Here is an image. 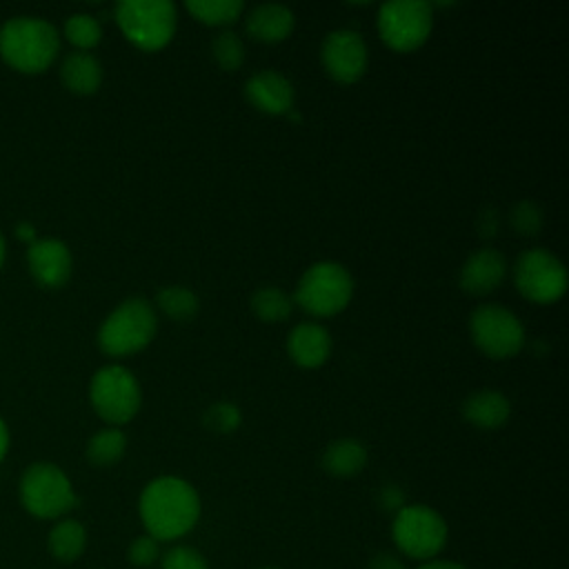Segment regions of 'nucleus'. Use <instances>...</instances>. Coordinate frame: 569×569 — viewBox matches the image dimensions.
Masks as SVG:
<instances>
[{"label":"nucleus","mask_w":569,"mask_h":569,"mask_svg":"<svg viewBox=\"0 0 569 569\" xmlns=\"http://www.w3.org/2000/svg\"><path fill=\"white\" fill-rule=\"evenodd\" d=\"M247 100L267 113H289L293 107V84L273 69H262L244 82Z\"/></svg>","instance_id":"obj_14"},{"label":"nucleus","mask_w":569,"mask_h":569,"mask_svg":"<svg viewBox=\"0 0 569 569\" xmlns=\"http://www.w3.org/2000/svg\"><path fill=\"white\" fill-rule=\"evenodd\" d=\"M378 500H380L382 509L393 511V513L405 507V493H402L400 487H396V485H385V487L380 489V493H378Z\"/></svg>","instance_id":"obj_32"},{"label":"nucleus","mask_w":569,"mask_h":569,"mask_svg":"<svg viewBox=\"0 0 569 569\" xmlns=\"http://www.w3.org/2000/svg\"><path fill=\"white\" fill-rule=\"evenodd\" d=\"M202 420H204V427L211 429V431L231 433V431H236L240 427L242 416H240L238 405L222 400V402H213L211 407H207Z\"/></svg>","instance_id":"obj_28"},{"label":"nucleus","mask_w":569,"mask_h":569,"mask_svg":"<svg viewBox=\"0 0 569 569\" xmlns=\"http://www.w3.org/2000/svg\"><path fill=\"white\" fill-rule=\"evenodd\" d=\"M431 20V4L425 0H389L378 11V31L389 47L409 51L427 40Z\"/></svg>","instance_id":"obj_11"},{"label":"nucleus","mask_w":569,"mask_h":569,"mask_svg":"<svg viewBox=\"0 0 569 569\" xmlns=\"http://www.w3.org/2000/svg\"><path fill=\"white\" fill-rule=\"evenodd\" d=\"M469 331L476 347L489 358H511L525 345L520 318L500 305H480L469 318Z\"/></svg>","instance_id":"obj_9"},{"label":"nucleus","mask_w":569,"mask_h":569,"mask_svg":"<svg viewBox=\"0 0 569 569\" xmlns=\"http://www.w3.org/2000/svg\"><path fill=\"white\" fill-rule=\"evenodd\" d=\"M60 78L73 93H93L102 82V67L89 51H71L60 64Z\"/></svg>","instance_id":"obj_19"},{"label":"nucleus","mask_w":569,"mask_h":569,"mask_svg":"<svg viewBox=\"0 0 569 569\" xmlns=\"http://www.w3.org/2000/svg\"><path fill=\"white\" fill-rule=\"evenodd\" d=\"M2 260H4V240L0 236V267H2Z\"/></svg>","instance_id":"obj_37"},{"label":"nucleus","mask_w":569,"mask_h":569,"mask_svg":"<svg viewBox=\"0 0 569 569\" xmlns=\"http://www.w3.org/2000/svg\"><path fill=\"white\" fill-rule=\"evenodd\" d=\"M367 465V449L356 438H338L327 445L322 453V467L338 478H349L362 471Z\"/></svg>","instance_id":"obj_20"},{"label":"nucleus","mask_w":569,"mask_h":569,"mask_svg":"<svg viewBox=\"0 0 569 569\" xmlns=\"http://www.w3.org/2000/svg\"><path fill=\"white\" fill-rule=\"evenodd\" d=\"M287 351L300 367H320L331 353V336L322 325L300 322L289 331Z\"/></svg>","instance_id":"obj_16"},{"label":"nucleus","mask_w":569,"mask_h":569,"mask_svg":"<svg viewBox=\"0 0 569 569\" xmlns=\"http://www.w3.org/2000/svg\"><path fill=\"white\" fill-rule=\"evenodd\" d=\"M262 569H273V567H262Z\"/></svg>","instance_id":"obj_38"},{"label":"nucleus","mask_w":569,"mask_h":569,"mask_svg":"<svg viewBox=\"0 0 569 569\" xmlns=\"http://www.w3.org/2000/svg\"><path fill=\"white\" fill-rule=\"evenodd\" d=\"M60 36L56 27L42 18L20 16L0 29L2 60L22 73L44 71L58 56Z\"/></svg>","instance_id":"obj_2"},{"label":"nucleus","mask_w":569,"mask_h":569,"mask_svg":"<svg viewBox=\"0 0 569 569\" xmlns=\"http://www.w3.org/2000/svg\"><path fill=\"white\" fill-rule=\"evenodd\" d=\"M140 520L158 542L189 533L200 518L198 491L178 476H158L140 493Z\"/></svg>","instance_id":"obj_1"},{"label":"nucleus","mask_w":569,"mask_h":569,"mask_svg":"<svg viewBox=\"0 0 569 569\" xmlns=\"http://www.w3.org/2000/svg\"><path fill=\"white\" fill-rule=\"evenodd\" d=\"M18 238H27V240H33V227L31 224H18Z\"/></svg>","instance_id":"obj_36"},{"label":"nucleus","mask_w":569,"mask_h":569,"mask_svg":"<svg viewBox=\"0 0 569 569\" xmlns=\"http://www.w3.org/2000/svg\"><path fill=\"white\" fill-rule=\"evenodd\" d=\"M251 309L264 322H280V320H284L291 313L293 300L280 287L264 284V287L253 291Z\"/></svg>","instance_id":"obj_24"},{"label":"nucleus","mask_w":569,"mask_h":569,"mask_svg":"<svg viewBox=\"0 0 569 569\" xmlns=\"http://www.w3.org/2000/svg\"><path fill=\"white\" fill-rule=\"evenodd\" d=\"M296 24L293 11L280 2H262L253 7L247 16V31L262 42L284 40Z\"/></svg>","instance_id":"obj_17"},{"label":"nucleus","mask_w":569,"mask_h":569,"mask_svg":"<svg viewBox=\"0 0 569 569\" xmlns=\"http://www.w3.org/2000/svg\"><path fill=\"white\" fill-rule=\"evenodd\" d=\"M20 498L24 509L38 518H58L76 507L67 473L51 462H36L22 473Z\"/></svg>","instance_id":"obj_8"},{"label":"nucleus","mask_w":569,"mask_h":569,"mask_svg":"<svg viewBox=\"0 0 569 569\" xmlns=\"http://www.w3.org/2000/svg\"><path fill=\"white\" fill-rule=\"evenodd\" d=\"M460 411L471 425L480 429H498L507 422L511 405L507 396L496 389H478L465 398Z\"/></svg>","instance_id":"obj_18"},{"label":"nucleus","mask_w":569,"mask_h":569,"mask_svg":"<svg viewBox=\"0 0 569 569\" xmlns=\"http://www.w3.org/2000/svg\"><path fill=\"white\" fill-rule=\"evenodd\" d=\"M160 558V542L153 536H138L129 545V560L136 567H151Z\"/></svg>","instance_id":"obj_31"},{"label":"nucleus","mask_w":569,"mask_h":569,"mask_svg":"<svg viewBox=\"0 0 569 569\" xmlns=\"http://www.w3.org/2000/svg\"><path fill=\"white\" fill-rule=\"evenodd\" d=\"M158 329V318L149 300H122L100 325L98 345L109 356H129L151 342Z\"/></svg>","instance_id":"obj_3"},{"label":"nucleus","mask_w":569,"mask_h":569,"mask_svg":"<svg viewBox=\"0 0 569 569\" xmlns=\"http://www.w3.org/2000/svg\"><path fill=\"white\" fill-rule=\"evenodd\" d=\"M507 273V260L496 249L473 251L460 269V287L469 293H489L493 291Z\"/></svg>","instance_id":"obj_15"},{"label":"nucleus","mask_w":569,"mask_h":569,"mask_svg":"<svg viewBox=\"0 0 569 569\" xmlns=\"http://www.w3.org/2000/svg\"><path fill=\"white\" fill-rule=\"evenodd\" d=\"M184 7L207 24H229L242 13L244 2L242 0H187Z\"/></svg>","instance_id":"obj_25"},{"label":"nucleus","mask_w":569,"mask_h":569,"mask_svg":"<svg viewBox=\"0 0 569 569\" xmlns=\"http://www.w3.org/2000/svg\"><path fill=\"white\" fill-rule=\"evenodd\" d=\"M513 282L525 298L547 305L565 293L567 269L551 251L536 247L518 256L513 264Z\"/></svg>","instance_id":"obj_10"},{"label":"nucleus","mask_w":569,"mask_h":569,"mask_svg":"<svg viewBox=\"0 0 569 569\" xmlns=\"http://www.w3.org/2000/svg\"><path fill=\"white\" fill-rule=\"evenodd\" d=\"M156 305L176 322H187L191 320L198 309H200V300L198 296L180 284H171V287H162L156 293Z\"/></svg>","instance_id":"obj_23"},{"label":"nucleus","mask_w":569,"mask_h":569,"mask_svg":"<svg viewBox=\"0 0 569 569\" xmlns=\"http://www.w3.org/2000/svg\"><path fill=\"white\" fill-rule=\"evenodd\" d=\"M416 569H467V567H462L460 562H453V560H438V558H433V560L422 562Z\"/></svg>","instance_id":"obj_34"},{"label":"nucleus","mask_w":569,"mask_h":569,"mask_svg":"<svg viewBox=\"0 0 569 569\" xmlns=\"http://www.w3.org/2000/svg\"><path fill=\"white\" fill-rule=\"evenodd\" d=\"M127 449V438L120 429H102L93 433L87 442V458L96 467H111L116 465Z\"/></svg>","instance_id":"obj_22"},{"label":"nucleus","mask_w":569,"mask_h":569,"mask_svg":"<svg viewBox=\"0 0 569 569\" xmlns=\"http://www.w3.org/2000/svg\"><path fill=\"white\" fill-rule=\"evenodd\" d=\"M445 518L427 505H405L393 516L391 538L398 551L411 560H433L447 545Z\"/></svg>","instance_id":"obj_4"},{"label":"nucleus","mask_w":569,"mask_h":569,"mask_svg":"<svg viewBox=\"0 0 569 569\" xmlns=\"http://www.w3.org/2000/svg\"><path fill=\"white\" fill-rule=\"evenodd\" d=\"M64 36L71 44L78 47V51H84L100 42L102 27L91 13H73L64 22Z\"/></svg>","instance_id":"obj_26"},{"label":"nucleus","mask_w":569,"mask_h":569,"mask_svg":"<svg viewBox=\"0 0 569 569\" xmlns=\"http://www.w3.org/2000/svg\"><path fill=\"white\" fill-rule=\"evenodd\" d=\"M320 58L331 78L353 82L367 69V44L353 29H333L322 40Z\"/></svg>","instance_id":"obj_12"},{"label":"nucleus","mask_w":569,"mask_h":569,"mask_svg":"<svg viewBox=\"0 0 569 569\" xmlns=\"http://www.w3.org/2000/svg\"><path fill=\"white\" fill-rule=\"evenodd\" d=\"M89 398L102 420L122 425L138 413L142 391L138 378L127 367L107 365L93 373Z\"/></svg>","instance_id":"obj_7"},{"label":"nucleus","mask_w":569,"mask_h":569,"mask_svg":"<svg viewBox=\"0 0 569 569\" xmlns=\"http://www.w3.org/2000/svg\"><path fill=\"white\" fill-rule=\"evenodd\" d=\"M116 20L124 36L140 49L164 47L176 31V7L169 0H122Z\"/></svg>","instance_id":"obj_6"},{"label":"nucleus","mask_w":569,"mask_h":569,"mask_svg":"<svg viewBox=\"0 0 569 569\" xmlns=\"http://www.w3.org/2000/svg\"><path fill=\"white\" fill-rule=\"evenodd\" d=\"M87 545V531L78 520H60L49 533V551L60 562H73Z\"/></svg>","instance_id":"obj_21"},{"label":"nucleus","mask_w":569,"mask_h":569,"mask_svg":"<svg viewBox=\"0 0 569 569\" xmlns=\"http://www.w3.org/2000/svg\"><path fill=\"white\" fill-rule=\"evenodd\" d=\"M353 296L351 273L333 260L313 262L298 280L293 300L313 316H333Z\"/></svg>","instance_id":"obj_5"},{"label":"nucleus","mask_w":569,"mask_h":569,"mask_svg":"<svg viewBox=\"0 0 569 569\" xmlns=\"http://www.w3.org/2000/svg\"><path fill=\"white\" fill-rule=\"evenodd\" d=\"M211 56L224 71H236L244 60V44L238 33L224 29L211 40Z\"/></svg>","instance_id":"obj_27"},{"label":"nucleus","mask_w":569,"mask_h":569,"mask_svg":"<svg viewBox=\"0 0 569 569\" xmlns=\"http://www.w3.org/2000/svg\"><path fill=\"white\" fill-rule=\"evenodd\" d=\"M542 220H545L542 209L531 200H520L518 204L511 207V213H509L511 227L522 236L538 233L542 227Z\"/></svg>","instance_id":"obj_29"},{"label":"nucleus","mask_w":569,"mask_h":569,"mask_svg":"<svg viewBox=\"0 0 569 569\" xmlns=\"http://www.w3.org/2000/svg\"><path fill=\"white\" fill-rule=\"evenodd\" d=\"M7 449H9V431H7V425L0 418V460L4 458Z\"/></svg>","instance_id":"obj_35"},{"label":"nucleus","mask_w":569,"mask_h":569,"mask_svg":"<svg viewBox=\"0 0 569 569\" xmlns=\"http://www.w3.org/2000/svg\"><path fill=\"white\" fill-rule=\"evenodd\" d=\"M29 271L42 287H62L71 276V253L62 240H33L27 251Z\"/></svg>","instance_id":"obj_13"},{"label":"nucleus","mask_w":569,"mask_h":569,"mask_svg":"<svg viewBox=\"0 0 569 569\" xmlns=\"http://www.w3.org/2000/svg\"><path fill=\"white\" fill-rule=\"evenodd\" d=\"M371 569H407V565L400 556L389 553V551H380L378 556L371 558Z\"/></svg>","instance_id":"obj_33"},{"label":"nucleus","mask_w":569,"mask_h":569,"mask_svg":"<svg viewBox=\"0 0 569 569\" xmlns=\"http://www.w3.org/2000/svg\"><path fill=\"white\" fill-rule=\"evenodd\" d=\"M162 569H209V565L198 549L178 545L162 556Z\"/></svg>","instance_id":"obj_30"}]
</instances>
